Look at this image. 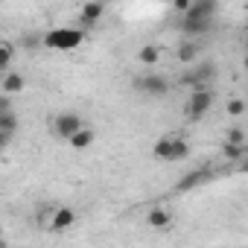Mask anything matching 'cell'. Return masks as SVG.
<instances>
[{
  "mask_svg": "<svg viewBox=\"0 0 248 248\" xmlns=\"http://www.w3.org/2000/svg\"><path fill=\"white\" fill-rule=\"evenodd\" d=\"M12 56H15V47H12V41H3V44H0V67H3V70H9V64H12Z\"/></svg>",
  "mask_w": 248,
  "mask_h": 248,
  "instance_id": "obj_20",
  "label": "cell"
},
{
  "mask_svg": "<svg viewBox=\"0 0 248 248\" xmlns=\"http://www.w3.org/2000/svg\"><path fill=\"white\" fill-rule=\"evenodd\" d=\"M213 91L210 88H199V91H190V99H187V105H184V111H187V117L190 120H202L210 108H213Z\"/></svg>",
  "mask_w": 248,
  "mask_h": 248,
  "instance_id": "obj_2",
  "label": "cell"
},
{
  "mask_svg": "<svg viewBox=\"0 0 248 248\" xmlns=\"http://www.w3.org/2000/svg\"><path fill=\"white\" fill-rule=\"evenodd\" d=\"M242 67H245V70H248V53H245V59H242Z\"/></svg>",
  "mask_w": 248,
  "mask_h": 248,
  "instance_id": "obj_25",
  "label": "cell"
},
{
  "mask_svg": "<svg viewBox=\"0 0 248 248\" xmlns=\"http://www.w3.org/2000/svg\"><path fill=\"white\" fill-rule=\"evenodd\" d=\"M225 111H228V117H242L245 111H248V105H245V99H228V105H225Z\"/></svg>",
  "mask_w": 248,
  "mask_h": 248,
  "instance_id": "obj_21",
  "label": "cell"
},
{
  "mask_svg": "<svg viewBox=\"0 0 248 248\" xmlns=\"http://www.w3.org/2000/svg\"><path fill=\"white\" fill-rule=\"evenodd\" d=\"M175 59H178L181 64L196 62V59H199V44H196V41H190V38H184V41L178 44V50H175Z\"/></svg>",
  "mask_w": 248,
  "mask_h": 248,
  "instance_id": "obj_13",
  "label": "cell"
},
{
  "mask_svg": "<svg viewBox=\"0 0 248 248\" xmlns=\"http://www.w3.org/2000/svg\"><path fill=\"white\" fill-rule=\"evenodd\" d=\"M18 132V117L12 114V108L9 111H0V135H3V138H0V146H9V140H12V135Z\"/></svg>",
  "mask_w": 248,
  "mask_h": 248,
  "instance_id": "obj_9",
  "label": "cell"
},
{
  "mask_svg": "<svg viewBox=\"0 0 248 248\" xmlns=\"http://www.w3.org/2000/svg\"><path fill=\"white\" fill-rule=\"evenodd\" d=\"M93 138H96V132H93V129H88V126H82V129L67 140V143H70L73 149H79V152H82V149H88V146L93 143Z\"/></svg>",
  "mask_w": 248,
  "mask_h": 248,
  "instance_id": "obj_14",
  "label": "cell"
},
{
  "mask_svg": "<svg viewBox=\"0 0 248 248\" xmlns=\"http://www.w3.org/2000/svg\"><path fill=\"white\" fill-rule=\"evenodd\" d=\"M167 3H172V0H167Z\"/></svg>",
  "mask_w": 248,
  "mask_h": 248,
  "instance_id": "obj_26",
  "label": "cell"
},
{
  "mask_svg": "<svg viewBox=\"0 0 248 248\" xmlns=\"http://www.w3.org/2000/svg\"><path fill=\"white\" fill-rule=\"evenodd\" d=\"M210 178H213V170H207V167H202V170H193V172L181 175V181L175 184V193H187V190H196L199 184H204V181H210Z\"/></svg>",
  "mask_w": 248,
  "mask_h": 248,
  "instance_id": "obj_5",
  "label": "cell"
},
{
  "mask_svg": "<svg viewBox=\"0 0 248 248\" xmlns=\"http://www.w3.org/2000/svg\"><path fill=\"white\" fill-rule=\"evenodd\" d=\"M219 0H193V6L184 12L187 18H213L216 15Z\"/></svg>",
  "mask_w": 248,
  "mask_h": 248,
  "instance_id": "obj_11",
  "label": "cell"
},
{
  "mask_svg": "<svg viewBox=\"0 0 248 248\" xmlns=\"http://www.w3.org/2000/svg\"><path fill=\"white\" fill-rule=\"evenodd\" d=\"M245 152H248L245 143H231V140L222 143V158H225V161H236V164H239V161L245 158Z\"/></svg>",
  "mask_w": 248,
  "mask_h": 248,
  "instance_id": "obj_16",
  "label": "cell"
},
{
  "mask_svg": "<svg viewBox=\"0 0 248 248\" xmlns=\"http://www.w3.org/2000/svg\"><path fill=\"white\" fill-rule=\"evenodd\" d=\"M172 143H175V138H158L155 146H152V158H155V161H170Z\"/></svg>",
  "mask_w": 248,
  "mask_h": 248,
  "instance_id": "obj_15",
  "label": "cell"
},
{
  "mask_svg": "<svg viewBox=\"0 0 248 248\" xmlns=\"http://www.w3.org/2000/svg\"><path fill=\"white\" fill-rule=\"evenodd\" d=\"M82 126H85V123H82V117H79V114H73V111H64V114H59V117L53 120V126H50V129H53V135H56V138H62V140H70V138H73V135H76Z\"/></svg>",
  "mask_w": 248,
  "mask_h": 248,
  "instance_id": "obj_3",
  "label": "cell"
},
{
  "mask_svg": "<svg viewBox=\"0 0 248 248\" xmlns=\"http://www.w3.org/2000/svg\"><path fill=\"white\" fill-rule=\"evenodd\" d=\"M187 155H190V143H187L184 138H175V143H172V155H170V164L184 161Z\"/></svg>",
  "mask_w": 248,
  "mask_h": 248,
  "instance_id": "obj_19",
  "label": "cell"
},
{
  "mask_svg": "<svg viewBox=\"0 0 248 248\" xmlns=\"http://www.w3.org/2000/svg\"><path fill=\"white\" fill-rule=\"evenodd\" d=\"M138 62H140V64H149V67L158 64V62H161V47H155V44L140 47V50H138Z\"/></svg>",
  "mask_w": 248,
  "mask_h": 248,
  "instance_id": "obj_17",
  "label": "cell"
},
{
  "mask_svg": "<svg viewBox=\"0 0 248 248\" xmlns=\"http://www.w3.org/2000/svg\"><path fill=\"white\" fill-rule=\"evenodd\" d=\"M225 140H231V143H245V132H242V129H228Z\"/></svg>",
  "mask_w": 248,
  "mask_h": 248,
  "instance_id": "obj_22",
  "label": "cell"
},
{
  "mask_svg": "<svg viewBox=\"0 0 248 248\" xmlns=\"http://www.w3.org/2000/svg\"><path fill=\"white\" fill-rule=\"evenodd\" d=\"M170 6H172V9H175L178 15H184V12H187V9L193 6V0H172V3H170Z\"/></svg>",
  "mask_w": 248,
  "mask_h": 248,
  "instance_id": "obj_23",
  "label": "cell"
},
{
  "mask_svg": "<svg viewBox=\"0 0 248 248\" xmlns=\"http://www.w3.org/2000/svg\"><path fill=\"white\" fill-rule=\"evenodd\" d=\"M102 12H105V6L99 3V0H88V3L79 9V24L82 27H93V24H99Z\"/></svg>",
  "mask_w": 248,
  "mask_h": 248,
  "instance_id": "obj_10",
  "label": "cell"
},
{
  "mask_svg": "<svg viewBox=\"0 0 248 248\" xmlns=\"http://www.w3.org/2000/svg\"><path fill=\"white\" fill-rule=\"evenodd\" d=\"M146 225H149L152 231H170V228H172V213H170L167 207H152V210L146 213Z\"/></svg>",
  "mask_w": 248,
  "mask_h": 248,
  "instance_id": "obj_8",
  "label": "cell"
},
{
  "mask_svg": "<svg viewBox=\"0 0 248 248\" xmlns=\"http://www.w3.org/2000/svg\"><path fill=\"white\" fill-rule=\"evenodd\" d=\"M135 88L140 91V93H149V96H167V91H170V82L164 79V76H143V79H135Z\"/></svg>",
  "mask_w": 248,
  "mask_h": 248,
  "instance_id": "obj_4",
  "label": "cell"
},
{
  "mask_svg": "<svg viewBox=\"0 0 248 248\" xmlns=\"http://www.w3.org/2000/svg\"><path fill=\"white\" fill-rule=\"evenodd\" d=\"M0 88H3V93H21L24 91V73L18 70H3V82H0Z\"/></svg>",
  "mask_w": 248,
  "mask_h": 248,
  "instance_id": "obj_12",
  "label": "cell"
},
{
  "mask_svg": "<svg viewBox=\"0 0 248 248\" xmlns=\"http://www.w3.org/2000/svg\"><path fill=\"white\" fill-rule=\"evenodd\" d=\"M82 41H85V32H82V30H70V27H56V30H50V32L41 38L44 47H50V50H64V53L82 47Z\"/></svg>",
  "mask_w": 248,
  "mask_h": 248,
  "instance_id": "obj_1",
  "label": "cell"
},
{
  "mask_svg": "<svg viewBox=\"0 0 248 248\" xmlns=\"http://www.w3.org/2000/svg\"><path fill=\"white\" fill-rule=\"evenodd\" d=\"M193 70H196V76H199L204 85H210V82L216 79V64H213V62H202V64H196Z\"/></svg>",
  "mask_w": 248,
  "mask_h": 248,
  "instance_id": "obj_18",
  "label": "cell"
},
{
  "mask_svg": "<svg viewBox=\"0 0 248 248\" xmlns=\"http://www.w3.org/2000/svg\"><path fill=\"white\" fill-rule=\"evenodd\" d=\"M239 172H245V175H248V152H245V158L239 161Z\"/></svg>",
  "mask_w": 248,
  "mask_h": 248,
  "instance_id": "obj_24",
  "label": "cell"
},
{
  "mask_svg": "<svg viewBox=\"0 0 248 248\" xmlns=\"http://www.w3.org/2000/svg\"><path fill=\"white\" fill-rule=\"evenodd\" d=\"M210 21L213 18H181V32L187 35V38H196V35H204V32H210Z\"/></svg>",
  "mask_w": 248,
  "mask_h": 248,
  "instance_id": "obj_7",
  "label": "cell"
},
{
  "mask_svg": "<svg viewBox=\"0 0 248 248\" xmlns=\"http://www.w3.org/2000/svg\"><path fill=\"white\" fill-rule=\"evenodd\" d=\"M76 225V210H70V207H56L53 210V216H50V231H70Z\"/></svg>",
  "mask_w": 248,
  "mask_h": 248,
  "instance_id": "obj_6",
  "label": "cell"
}]
</instances>
